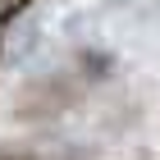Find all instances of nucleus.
Returning a JSON list of instances; mask_svg holds the SVG:
<instances>
[{
    "mask_svg": "<svg viewBox=\"0 0 160 160\" xmlns=\"http://www.w3.org/2000/svg\"><path fill=\"white\" fill-rule=\"evenodd\" d=\"M0 160H37L32 151H18V147H0Z\"/></svg>",
    "mask_w": 160,
    "mask_h": 160,
    "instance_id": "nucleus-2",
    "label": "nucleus"
},
{
    "mask_svg": "<svg viewBox=\"0 0 160 160\" xmlns=\"http://www.w3.org/2000/svg\"><path fill=\"white\" fill-rule=\"evenodd\" d=\"M32 0H0V18H14L18 9H28Z\"/></svg>",
    "mask_w": 160,
    "mask_h": 160,
    "instance_id": "nucleus-1",
    "label": "nucleus"
}]
</instances>
